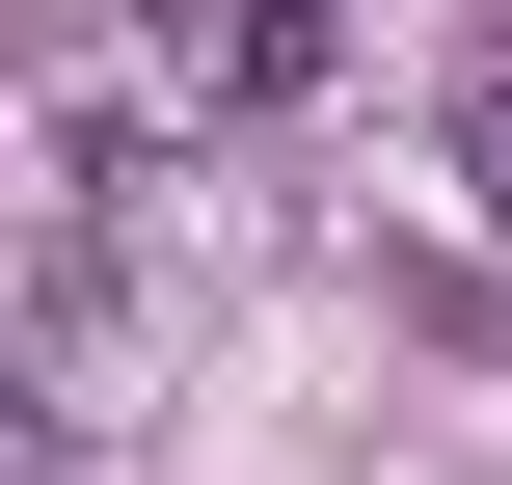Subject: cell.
<instances>
[{
	"mask_svg": "<svg viewBox=\"0 0 512 485\" xmlns=\"http://www.w3.org/2000/svg\"><path fill=\"white\" fill-rule=\"evenodd\" d=\"M486 216H512V81H486Z\"/></svg>",
	"mask_w": 512,
	"mask_h": 485,
	"instance_id": "obj_2",
	"label": "cell"
},
{
	"mask_svg": "<svg viewBox=\"0 0 512 485\" xmlns=\"http://www.w3.org/2000/svg\"><path fill=\"white\" fill-rule=\"evenodd\" d=\"M216 54L243 81H324V0H216Z\"/></svg>",
	"mask_w": 512,
	"mask_h": 485,
	"instance_id": "obj_1",
	"label": "cell"
}]
</instances>
